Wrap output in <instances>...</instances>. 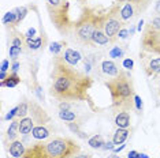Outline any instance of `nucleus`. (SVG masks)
I'll use <instances>...</instances> for the list:
<instances>
[{"label":"nucleus","mask_w":160,"mask_h":158,"mask_svg":"<svg viewBox=\"0 0 160 158\" xmlns=\"http://www.w3.org/2000/svg\"><path fill=\"white\" fill-rule=\"evenodd\" d=\"M93 78L79 71L77 67L64 63L59 56L53 57L51 71L49 94L52 98L62 101H85L89 100V90Z\"/></svg>","instance_id":"nucleus-1"},{"label":"nucleus","mask_w":160,"mask_h":158,"mask_svg":"<svg viewBox=\"0 0 160 158\" xmlns=\"http://www.w3.org/2000/svg\"><path fill=\"white\" fill-rule=\"evenodd\" d=\"M79 151L81 146L74 139L55 136L30 145L22 158H72Z\"/></svg>","instance_id":"nucleus-2"},{"label":"nucleus","mask_w":160,"mask_h":158,"mask_svg":"<svg viewBox=\"0 0 160 158\" xmlns=\"http://www.w3.org/2000/svg\"><path fill=\"white\" fill-rule=\"evenodd\" d=\"M104 86L111 94V106L115 112H130L134 108V83L132 75L122 70L116 77L104 82Z\"/></svg>","instance_id":"nucleus-3"},{"label":"nucleus","mask_w":160,"mask_h":158,"mask_svg":"<svg viewBox=\"0 0 160 158\" xmlns=\"http://www.w3.org/2000/svg\"><path fill=\"white\" fill-rule=\"evenodd\" d=\"M100 19L101 14H97L90 7H85L79 18L74 22L71 31L72 38L82 46H92V37L100 27Z\"/></svg>","instance_id":"nucleus-4"},{"label":"nucleus","mask_w":160,"mask_h":158,"mask_svg":"<svg viewBox=\"0 0 160 158\" xmlns=\"http://www.w3.org/2000/svg\"><path fill=\"white\" fill-rule=\"evenodd\" d=\"M49 19L62 35H70L74 22L70 19V4L67 0H45Z\"/></svg>","instance_id":"nucleus-5"},{"label":"nucleus","mask_w":160,"mask_h":158,"mask_svg":"<svg viewBox=\"0 0 160 158\" xmlns=\"http://www.w3.org/2000/svg\"><path fill=\"white\" fill-rule=\"evenodd\" d=\"M51 121L49 114L42 109L41 105H38L36 101H29V112L28 116L19 120V134L29 135L37 125H45Z\"/></svg>","instance_id":"nucleus-6"},{"label":"nucleus","mask_w":160,"mask_h":158,"mask_svg":"<svg viewBox=\"0 0 160 158\" xmlns=\"http://www.w3.org/2000/svg\"><path fill=\"white\" fill-rule=\"evenodd\" d=\"M126 23L122 21L121 15H119V4L112 6L108 12L101 14L100 19V27L104 30V33L108 35V38L111 40V42H114L118 40V34L121 31L122 27H125Z\"/></svg>","instance_id":"nucleus-7"},{"label":"nucleus","mask_w":160,"mask_h":158,"mask_svg":"<svg viewBox=\"0 0 160 158\" xmlns=\"http://www.w3.org/2000/svg\"><path fill=\"white\" fill-rule=\"evenodd\" d=\"M140 45L142 52L160 56V29H152L145 25Z\"/></svg>","instance_id":"nucleus-8"},{"label":"nucleus","mask_w":160,"mask_h":158,"mask_svg":"<svg viewBox=\"0 0 160 158\" xmlns=\"http://www.w3.org/2000/svg\"><path fill=\"white\" fill-rule=\"evenodd\" d=\"M140 63L142 67L144 72L147 74V77L153 78L160 75V56L159 57H153L151 53L142 52L140 53Z\"/></svg>","instance_id":"nucleus-9"},{"label":"nucleus","mask_w":160,"mask_h":158,"mask_svg":"<svg viewBox=\"0 0 160 158\" xmlns=\"http://www.w3.org/2000/svg\"><path fill=\"white\" fill-rule=\"evenodd\" d=\"M119 4V15L125 23H133L134 19L140 15V10L130 3H118Z\"/></svg>","instance_id":"nucleus-10"},{"label":"nucleus","mask_w":160,"mask_h":158,"mask_svg":"<svg viewBox=\"0 0 160 158\" xmlns=\"http://www.w3.org/2000/svg\"><path fill=\"white\" fill-rule=\"evenodd\" d=\"M58 56H59L64 63L70 64V66H72V67H77L78 64L83 60V56L81 55V53H79L78 51H75V49H71V48H66L60 55H58Z\"/></svg>","instance_id":"nucleus-11"},{"label":"nucleus","mask_w":160,"mask_h":158,"mask_svg":"<svg viewBox=\"0 0 160 158\" xmlns=\"http://www.w3.org/2000/svg\"><path fill=\"white\" fill-rule=\"evenodd\" d=\"M99 70L101 71V74L107 75V77H110V78H114L121 72L122 68H119V66L112 59H104L100 62Z\"/></svg>","instance_id":"nucleus-12"},{"label":"nucleus","mask_w":160,"mask_h":158,"mask_svg":"<svg viewBox=\"0 0 160 158\" xmlns=\"http://www.w3.org/2000/svg\"><path fill=\"white\" fill-rule=\"evenodd\" d=\"M110 44H112L111 40L104 33L103 29L99 27L96 31H94V34L92 37V48H103V46H107Z\"/></svg>","instance_id":"nucleus-13"},{"label":"nucleus","mask_w":160,"mask_h":158,"mask_svg":"<svg viewBox=\"0 0 160 158\" xmlns=\"http://www.w3.org/2000/svg\"><path fill=\"white\" fill-rule=\"evenodd\" d=\"M52 128L51 127H47L45 125H37V127L33 128V131H32V136L36 139V141H47V139L51 138V135H52Z\"/></svg>","instance_id":"nucleus-14"},{"label":"nucleus","mask_w":160,"mask_h":158,"mask_svg":"<svg viewBox=\"0 0 160 158\" xmlns=\"http://www.w3.org/2000/svg\"><path fill=\"white\" fill-rule=\"evenodd\" d=\"M114 123L116 125V128H129L130 124H132V116H130V112H126V110L116 112Z\"/></svg>","instance_id":"nucleus-15"},{"label":"nucleus","mask_w":160,"mask_h":158,"mask_svg":"<svg viewBox=\"0 0 160 158\" xmlns=\"http://www.w3.org/2000/svg\"><path fill=\"white\" fill-rule=\"evenodd\" d=\"M26 149H28V147H25L23 142L14 141V142H10L8 153H10V156L14 157V158H22L25 151H26Z\"/></svg>","instance_id":"nucleus-16"},{"label":"nucleus","mask_w":160,"mask_h":158,"mask_svg":"<svg viewBox=\"0 0 160 158\" xmlns=\"http://www.w3.org/2000/svg\"><path fill=\"white\" fill-rule=\"evenodd\" d=\"M58 116H59L60 120L66 121L67 124H70V123L81 124V121H82V117L77 112H74V110H59Z\"/></svg>","instance_id":"nucleus-17"},{"label":"nucleus","mask_w":160,"mask_h":158,"mask_svg":"<svg viewBox=\"0 0 160 158\" xmlns=\"http://www.w3.org/2000/svg\"><path fill=\"white\" fill-rule=\"evenodd\" d=\"M25 44L29 49L32 51H36V49H40V48H44L45 45V37H26L25 40Z\"/></svg>","instance_id":"nucleus-18"},{"label":"nucleus","mask_w":160,"mask_h":158,"mask_svg":"<svg viewBox=\"0 0 160 158\" xmlns=\"http://www.w3.org/2000/svg\"><path fill=\"white\" fill-rule=\"evenodd\" d=\"M129 135H130L129 128H116L114 138H112V142H114L115 145H122V143L126 142V139L129 138Z\"/></svg>","instance_id":"nucleus-19"},{"label":"nucleus","mask_w":160,"mask_h":158,"mask_svg":"<svg viewBox=\"0 0 160 158\" xmlns=\"http://www.w3.org/2000/svg\"><path fill=\"white\" fill-rule=\"evenodd\" d=\"M18 134H19V118H15V120H12L11 124H10L8 130L6 132V136L10 142H14V141H17Z\"/></svg>","instance_id":"nucleus-20"},{"label":"nucleus","mask_w":160,"mask_h":158,"mask_svg":"<svg viewBox=\"0 0 160 158\" xmlns=\"http://www.w3.org/2000/svg\"><path fill=\"white\" fill-rule=\"evenodd\" d=\"M19 83H21L19 75L17 72H11V74H8V77H7L4 81L0 82V86H2V87H15V86Z\"/></svg>","instance_id":"nucleus-21"},{"label":"nucleus","mask_w":160,"mask_h":158,"mask_svg":"<svg viewBox=\"0 0 160 158\" xmlns=\"http://www.w3.org/2000/svg\"><path fill=\"white\" fill-rule=\"evenodd\" d=\"M118 3H130V4L136 6L138 10H140V12L142 14L147 11V8L149 7L152 0H116Z\"/></svg>","instance_id":"nucleus-22"},{"label":"nucleus","mask_w":160,"mask_h":158,"mask_svg":"<svg viewBox=\"0 0 160 158\" xmlns=\"http://www.w3.org/2000/svg\"><path fill=\"white\" fill-rule=\"evenodd\" d=\"M104 143L105 142H104V138L101 134L92 136V138H89V141H88V145L92 147V149H103Z\"/></svg>","instance_id":"nucleus-23"},{"label":"nucleus","mask_w":160,"mask_h":158,"mask_svg":"<svg viewBox=\"0 0 160 158\" xmlns=\"http://www.w3.org/2000/svg\"><path fill=\"white\" fill-rule=\"evenodd\" d=\"M15 22H17V12H15V10H12V11H8V12L4 14V16H3V23H4L6 26L15 27Z\"/></svg>","instance_id":"nucleus-24"},{"label":"nucleus","mask_w":160,"mask_h":158,"mask_svg":"<svg viewBox=\"0 0 160 158\" xmlns=\"http://www.w3.org/2000/svg\"><path fill=\"white\" fill-rule=\"evenodd\" d=\"M125 51L126 49L123 48V46L121 45H116V46H112V49L110 52H108V56L111 57V59H121V57H123V55H125Z\"/></svg>","instance_id":"nucleus-25"},{"label":"nucleus","mask_w":160,"mask_h":158,"mask_svg":"<svg viewBox=\"0 0 160 158\" xmlns=\"http://www.w3.org/2000/svg\"><path fill=\"white\" fill-rule=\"evenodd\" d=\"M29 112V101H22L18 105V117L17 118H23L28 116Z\"/></svg>","instance_id":"nucleus-26"},{"label":"nucleus","mask_w":160,"mask_h":158,"mask_svg":"<svg viewBox=\"0 0 160 158\" xmlns=\"http://www.w3.org/2000/svg\"><path fill=\"white\" fill-rule=\"evenodd\" d=\"M15 10V12H17V22H15V27L19 25L22 21L25 19V16H26V14H28V8L26 7H17V8H14Z\"/></svg>","instance_id":"nucleus-27"},{"label":"nucleus","mask_w":160,"mask_h":158,"mask_svg":"<svg viewBox=\"0 0 160 158\" xmlns=\"http://www.w3.org/2000/svg\"><path fill=\"white\" fill-rule=\"evenodd\" d=\"M25 40H26V37H23V34L15 33L11 37V45L18 46V48H22L23 44H25Z\"/></svg>","instance_id":"nucleus-28"},{"label":"nucleus","mask_w":160,"mask_h":158,"mask_svg":"<svg viewBox=\"0 0 160 158\" xmlns=\"http://www.w3.org/2000/svg\"><path fill=\"white\" fill-rule=\"evenodd\" d=\"M22 53V48H18V46H14V45H10L8 46V55L15 62V60L18 59V56Z\"/></svg>","instance_id":"nucleus-29"},{"label":"nucleus","mask_w":160,"mask_h":158,"mask_svg":"<svg viewBox=\"0 0 160 158\" xmlns=\"http://www.w3.org/2000/svg\"><path fill=\"white\" fill-rule=\"evenodd\" d=\"M63 45H66L63 41H62V42H52L51 46H49V51L52 52L55 56H58V55H60L62 49H63Z\"/></svg>","instance_id":"nucleus-30"},{"label":"nucleus","mask_w":160,"mask_h":158,"mask_svg":"<svg viewBox=\"0 0 160 158\" xmlns=\"http://www.w3.org/2000/svg\"><path fill=\"white\" fill-rule=\"evenodd\" d=\"M129 37H132V33H130V30L126 26L122 27L121 31H119V34H118V40H126V38H129Z\"/></svg>","instance_id":"nucleus-31"},{"label":"nucleus","mask_w":160,"mask_h":158,"mask_svg":"<svg viewBox=\"0 0 160 158\" xmlns=\"http://www.w3.org/2000/svg\"><path fill=\"white\" fill-rule=\"evenodd\" d=\"M15 117H18V105L15 108H12V109L6 114V120L7 121H12V120H15Z\"/></svg>","instance_id":"nucleus-32"},{"label":"nucleus","mask_w":160,"mask_h":158,"mask_svg":"<svg viewBox=\"0 0 160 158\" xmlns=\"http://www.w3.org/2000/svg\"><path fill=\"white\" fill-rule=\"evenodd\" d=\"M134 106H136V109L138 110V112H142V100H141L140 95L134 97Z\"/></svg>","instance_id":"nucleus-33"},{"label":"nucleus","mask_w":160,"mask_h":158,"mask_svg":"<svg viewBox=\"0 0 160 158\" xmlns=\"http://www.w3.org/2000/svg\"><path fill=\"white\" fill-rule=\"evenodd\" d=\"M133 66H134V63H133V60L130 59V57H127V59L123 60V67H125L126 70H132Z\"/></svg>","instance_id":"nucleus-34"},{"label":"nucleus","mask_w":160,"mask_h":158,"mask_svg":"<svg viewBox=\"0 0 160 158\" xmlns=\"http://www.w3.org/2000/svg\"><path fill=\"white\" fill-rule=\"evenodd\" d=\"M8 68H10V62L7 59H4L2 62V68H0V70H2V72H7V71H8Z\"/></svg>","instance_id":"nucleus-35"},{"label":"nucleus","mask_w":160,"mask_h":158,"mask_svg":"<svg viewBox=\"0 0 160 158\" xmlns=\"http://www.w3.org/2000/svg\"><path fill=\"white\" fill-rule=\"evenodd\" d=\"M115 146H116V145H115L114 142H105L104 146H103V149H104V150H112V151H114Z\"/></svg>","instance_id":"nucleus-36"},{"label":"nucleus","mask_w":160,"mask_h":158,"mask_svg":"<svg viewBox=\"0 0 160 158\" xmlns=\"http://www.w3.org/2000/svg\"><path fill=\"white\" fill-rule=\"evenodd\" d=\"M72 158H92V154H90V153H81V151H79L77 156H74Z\"/></svg>","instance_id":"nucleus-37"},{"label":"nucleus","mask_w":160,"mask_h":158,"mask_svg":"<svg viewBox=\"0 0 160 158\" xmlns=\"http://www.w3.org/2000/svg\"><path fill=\"white\" fill-rule=\"evenodd\" d=\"M127 158H140V153L136 151V150H130L127 153Z\"/></svg>","instance_id":"nucleus-38"},{"label":"nucleus","mask_w":160,"mask_h":158,"mask_svg":"<svg viewBox=\"0 0 160 158\" xmlns=\"http://www.w3.org/2000/svg\"><path fill=\"white\" fill-rule=\"evenodd\" d=\"M19 67H21V64L18 60H15V62L12 63V66H11V71L12 72H18V70H19Z\"/></svg>","instance_id":"nucleus-39"},{"label":"nucleus","mask_w":160,"mask_h":158,"mask_svg":"<svg viewBox=\"0 0 160 158\" xmlns=\"http://www.w3.org/2000/svg\"><path fill=\"white\" fill-rule=\"evenodd\" d=\"M155 14L158 16H160V0H156L155 2Z\"/></svg>","instance_id":"nucleus-40"},{"label":"nucleus","mask_w":160,"mask_h":158,"mask_svg":"<svg viewBox=\"0 0 160 158\" xmlns=\"http://www.w3.org/2000/svg\"><path fill=\"white\" fill-rule=\"evenodd\" d=\"M125 146H126V145H122L121 147H115V149H114V153H119V151H122V150L125 149Z\"/></svg>","instance_id":"nucleus-41"},{"label":"nucleus","mask_w":160,"mask_h":158,"mask_svg":"<svg viewBox=\"0 0 160 158\" xmlns=\"http://www.w3.org/2000/svg\"><path fill=\"white\" fill-rule=\"evenodd\" d=\"M7 77H8V74L7 72H0V81H4Z\"/></svg>","instance_id":"nucleus-42"},{"label":"nucleus","mask_w":160,"mask_h":158,"mask_svg":"<svg viewBox=\"0 0 160 158\" xmlns=\"http://www.w3.org/2000/svg\"><path fill=\"white\" fill-rule=\"evenodd\" d=\"M108 158H122V157L121 156H116V153H112V154L108 156Z\"/></svg>","instance_id":"nucleus-43"},{"label":"nucleus","mask_w":160,"mask_h":158,"mask_svg":"<svg viewBox=\"0 0 160 158\" xmlns=\"http://www.w3.org/2000/svg\"><path fill=\"white\" fill-rule=\"evenodd\" d=\"M142 23H144V21H142V19H141V21H140V22H138V26H137V30H140V31H141V27H142Z\"/></svg>","instance_id":"nucleus-44"},{"label":"nucleus","mask_w":160,"mask_h":158,"mask_svg":"<svg viewBox=\"0 0 160 158\" xmlns=\"http://www.w3.org/2000/svg\"><path fill=\"white\" fill-rule=\"evenodd\" d=\"M140 158H149L147 154H144V153H140Z\"/></svg>","instance_id":"nucleus-45"},{"label":"nucleus","mask_w":160,"mask_h":158,"mask_svg":"<svg viewBox=\"0 0 160 158\" xmlns=\"http://www.w3.org/2000/svg\"><path fill=\"white\" fill-rule=\"evenodd\" d=\"M159 95H160V85H159Z\"/></svg>","instance_id":"nucleus-46"}]
</instances>
